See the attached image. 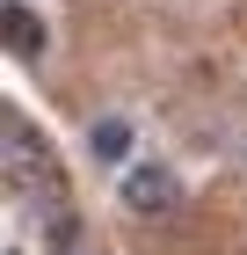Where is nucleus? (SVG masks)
<instances>
[{
  "label": "nucleus",
  "instance_id": "1",
  "mask_svg": "<svg viewBox=\"0 0 247 255\" xmlns=\"http://www.w3.org/2000/svg\"><path fill=\"white\" fill-rule=\"evenodd\" d=\"M116 197H124V212H138V219H167V212H182V175H174L167 160H124Z\"/></svg>",
  "mask_w": 247,
  "mask_h": 255
},
{
  "label": "nucleus",
  "instance_id": "2",
  "mask_svg": "<svg viewBox=\"0 0 247 255\" xmlns=\"http://www.w3.org/2000/svg\"><path fill=\"white\" fill-rule=\"evenodd\" d=\"M0 153H7V175L15 182H44L51 175V146H44V138L29 131V117H15V110L0 124Z\"/></svg>",
  "mask_w": 247,
  "mask_h": 255
},
{
  "label": "nucleus",
  "instance_id": "3",
  "mask_svg": "<svg viewBox=\"0 0 247 255\" xmlns=\"http://www.w3.org/2000/svg\"><path fill=\"white\" fill-rule=\"evenodd\" d=\"M7 51H15V59H44V22L29 15V0H7Z\"/></svg>",
  "mask_w": 247,
  "mask_h": 255
},
{
  "label": "nucleus",
  "instance_id": "4",
  "mask_svg": "<svg viewBox=\"0 0 247 255\" xmlns=\"http://www.w3.org/2000/svg\"><path fill=\"white\" fill-rule=\"evenodd\" d=\"M87 153L109 160V168H124V160H131V124H124V117H102L95 131H87Z\"/></svg>",
  "mask_w": 247,
  "mask_h": 255
},
{
  "label": "nucleus",
  "instance_id": "5",
  "mask_svg": "<svg viewBox=\"0 0 247 255\" xmlns=\"http://www.w3.org/2000/svg\"><path fill=\"white\" fill-rule=\"evenodd\" d=\"M44 241H51V248H73V241H80V219H73V204H66V197H51V204H44Z\"/></svg>",
  "mask_w": 247,
  "mask_h": 255
},
{
  "label": "nucleus",
  "instance_id": "6",
  "mask_svg": "<svg viewBox=\"0 0 247 255\" xmlns=\"http://www.w3.org/2000/svg\"><path fill=\"white\" fill-rule=\"evenodd\" d=\"M240 168H247V146H240Z\"/></svg>",
  "mask_w": 247,
  "mask_h": 255
}]
</instances>
